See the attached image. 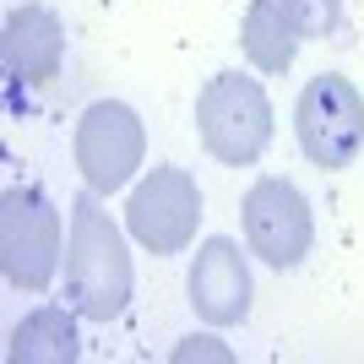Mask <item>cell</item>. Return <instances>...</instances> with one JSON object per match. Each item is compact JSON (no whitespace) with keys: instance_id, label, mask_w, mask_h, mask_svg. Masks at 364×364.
I'll return each mask as SVG.
<instances>
[{"instance_id":"52a82bcc","label":"cell","mask_w":364,"mask_h":364,"mask_svg":"<svg viewBox=\"0 0 364 364\" xmlns=\"http://www.w3.org/2000/svg\"><path fill=\"white\" fill-rule=\"evenodd\" d=\"M240 223H245V245L250 256H261L267 267L277 272H294L304 267L310 245H316V218H310V201L294 180H256L245 191V207H240Z\"/></svg>"},{"instance_id":"6da1fadb","label":"cell","mask_w":364,"mask_h":364,"mask_svg":"<svg viewBox=\"0 0 364 364\" xmlns=\"http://www.w3.org/2000/svg\"><path fill=\"white\" fill-rule=\"evenodd\" d=\"M131 228H120L104 213V196L98 191H82L71 201V223H65V304H71L82 321H109L125 316L131 304V245H125Z\"/></svg>"},{"instance_id":"8fae6325","label":"cell","mask_w":364,"mask_h":364,"mask_svg":"<svg viewBox=\"0 0 364 364\" xmlns=\"http://www.w3.org/2000/svg\"><path fill=\"white\" fill-rule=\"evenodd\" d=\"M299 44L304 38L289 22L283 0H250V11H245V22H240V49L261 76H283L294 65V55H299Z\"/></svg>"},{"instance_id":"8992f818","label":"cell","mask_w":364,"mask_h":364,"mask_svg":"<svg viewBox=\"0 0 364 364\" xmlns=\"http://www.w3.org/2000/svg\"><path fill=\"white\" fill-rule=\"evenodd\" d=\"M71 158L82 168V180L98 196H114L136 180L141 158H147V131H141L136 109L120 98H98L82 109V120L71 131Z\"/></svg>"},{"instance_id":"9c48e42d","label":"cell","mask_w":364,"mask_h":364,"mask_svg":"<svg viewBox=\"0 0 364 364\" xmlns=\"http://www.w3.org/2000/svg\"><path fill=\"white\" fill-rule=\"evenodd\" d=\"M0 60H6V76L22 82V87H44L55 82L65 65V28L60 16L28 0V6H16L6 11V28H0Z\"/></svg>"},{"instance_id":"3957f363","label":"cell","mask_w":364,"mask_h":364,"mask_svg":"<svg viewBox=\"0 0 364 364\" xmlns=\"http://www.w3.org/2000/svg\"><path fill=\"white\" fill-rule=\"evenodd\" d=\"M294 136L316 168H326V174L353 168V158L364 152V92L343 71L310 76L294 104Z\"/></svg>"},{"instance_id":"7c38bea8","label":"cell","mask_w":364,"mask_h":364,"mask_svg":"<svg viewBox=\"0 0 364 364\" xmlns=\"http://www.w3.org/2000/svg\"><path fill=\"white\" fill-rule=\"evenodd\" d=\"M283 11H289V22L299 28L304 44H316V38H332L337 33L343 0H283Z\"/></svg>"},{"instance_id":"30bf717a","label":"cell","mask_w":364,"mask_h":364,"mask_svg":"<svg viewBox=\"0 0 364 364\" xmlns=\"http://www.w3.org/2000/svg\"><path fill=\"white\" fill-rule=\"evenodd\" d=\"M11 364H76L82 359V337H76V310L71 304H38L11 326L6 343Z\"/></svg>"},{"instance_id":"7a4b0ae2","label":"cell","mask_w":364,"mask_h":364,"mask_svg":"<svg viewBox=\"0 0 364 364\" xmlns=\"http://www.w3.org/2000/svg\"><path fill=\"white\" fill-rule=\"evenodd\" d=\"M196 136L223 168H250L272 147V98L256 76L218 71L196 92Z\"/></svg>"},{"instance_id":"5b68a950","label":"cell","mask_w":364,"mask_h":364,"mask_svg":"<svg viewBox=\"0 0 364 364\" xmlns=\"http://www.w3.org/2000/svg\"><path fill=\"white\" fill-rule=\"evenodd\" d=\"M196 223H201V191L180 164H158L147 168L131 196H125V228L131 240L152 256H180L196 245Z\"/></svg>"},{"instance_id":"ba28073f","label":"cell","mask_w":364,"mask_h":364,"mask_svg":"<svg viewBox=\"0 0 364 364\" xmlns=\"http://www.w3.org/2000/svg\"><path fill=\"white\" fill-rule=\"evenodd\" d=\"M185 294H191V310H196L207 326H240L250 316V261L228 234L196 245V261H191V277H185Z\"/></svg>"},{"instance_id":"277c9868","label":"cell","mask_w":364,"mask_h":364,"mask_svg":"<svg viewBox=\"0 0 364 364\" xmlns=\"http://www.w3.org/2000/svg\"><path fill=\"white\" fill-rule=\"evenodd\" d=\"M0 272L22 294H44L60 272V213L33 185L0 196Z\"/></svg>"},{"instance_id":"4fadbf2b","label":"cell","mask_w":364,"mask_h":364,"mask_svg":"<svg viewBox=\"0 0 364 364\" xmlns=\"http://www.w3.org/2000/svg\"><path fill=\"white\" fill-rule=\"evenodd\" d=\"M174 359H234V353L223 348V343H218V337H185L180 348H174Z\"/></svg>"}]
</instances>
